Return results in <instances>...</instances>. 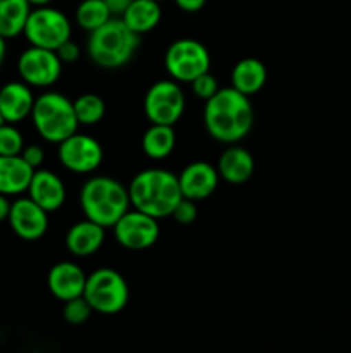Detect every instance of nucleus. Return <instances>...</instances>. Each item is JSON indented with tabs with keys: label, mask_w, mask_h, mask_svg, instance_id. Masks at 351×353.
I'll use <instances>...</instances> for the list:
<instances>
[{
	"label": "nucleus",
	"mask_w": 351,
	"mask_h": 353,
	"mask_svg": "<svg viewBox=\"0 0 351 353\" xmlns=\"http://www.w3.org/2000/svg\"><path fill=\"white\" fill-rule=\"evenodd\" d=\"M253 119L250 97L243 95L233 86L217 90L215 95L206 100L203 109L206 133L226 145L244 140L253 128Z\"/></svg>",
	"instance_id": "f257e3e1"
},
{
	"label": "nucleus",
	"mask_w": 351,
	"mask_h": 353,
	"mask_svg": "<svg viewBox=\"0 0 351 353\" xmlns=\"http://www.w3.org/2000/svg\"><path fill=\"white\" fill-rule=\"evenodd\" d=\"M131 207L155 219L171 217L172 210L182 199L179 179L174 172L160 168H150L138 172L127 186Z\"/></svg>",
	"instance_id": "f03ea898"
},
{
	"label": "nucleus",
	"mask_w": 351,
	"mask_h": 353,
	"mask_svg": "<svg viewBox=\"0 0 351 353\" xmlns=\"http://www.w3.org/2000/svg\"><path fill=\"white\" fill-rule=\"evenodd\" d=\"M79 203L86 219L105 230L112 228L131 209L127 188L109 176L89 178L79 193Z\"/></svg>",
	"instance_id": "7ed1b4c3"
},
{
	"label": "nucleus",
	"mask_w": 351,
	"mask_h": 353,
	"mask_svg": "<svg viewBox=\"0 0 351 353\" xmlns=\"http://www.w3.org/2000/svg\"><path fill=\"white\" fill-rule=\"evenodd\" d=\"M140 47V34L131 31L120 17H112L103 26L89 33L86 50L93 64L102 69L126 65Z\"/></svg>",
	"instance_id": "20e7f679"
},
{
	"label": "nucleus",
	"mask_w": 351,
	"mask_h": 353,
	"mask_svg": "<svg viewBox=\"0 0 351 353\" xmlns=\"http://www.w3.org/2000/svg\"><path fill=\"white\" fill-rule=\"evenodd\" d=\"M34 130L48 143H61L78 131L74 103L58 92H45L34 99L31 109Z\"/></svg>",
	"instance_id": "39448f33"
},
{
	"label": "nucleus",
	"mask_w": 351,
	"mask_h": 353,
	"mask_svg": "<svg viewBox=\"0 0 351 353\" xmlns=\"http://www.w3.org/2000/svg\"><path fill=\"white\" fill-rule=\"evenodd\" d=\"M83 296L88 300L93 312L116 316L123 312L129 300V286L120 272L110 268H100L86 278Z\"/></svg>",
	"instance_id": "423d86ee"
},
{
	"label": "nucleus",
	"mask_w": 351,
	"mask_h": 353,
	"mask_svg": "<svg viewBox=\"0 0 351 353\" xmlns=\"http://www.w3.org/2000/svg\"><path fill=\"white\" fill-rule=\"evenodd\" d=\"M23 34L33 47L57 50L64 41L71 40L72 26L62 10L50 6L34 7L28 16Z\"/></svg>",
	"instance_id": "0eeeda50"
},
{
	"label": "nucleus",
	"mask_w": 351,
	"mask_h": 353,
	"mask_svg": "<svg viewBox=\"0 0 351 353\" xmlns=\"http://www.w3.org/2000/svg\"><path fill=\"white\" fill-rule=\"evenodd\" d=\"M165 71L174 81L191 83L203 72L210 71V54L202 41L179 38L172 41L164 55Z\"/></svg>",
	"instance_id": "6e6552de"
},
{
	"label": "nucleus",
	"mask_w": 351,
	"mask_h": 353,
	"mask_svg": "<svg viewBox=\"0 0 351 353\" xmlns=\"http://www.w3.org/2000/svg\"><path fill=\"white\" fill-rule=\"evenodd\" d=\"M184 93L172 78L153 83L145 95V116L153 124L174 126L184 114Z\"/></svg>",
	"instance_id": "1a4fd4ad"
},
{
	"label": "nucleus",
	"mask_w": 351,
	"mask_h": 353,
	"mask_svg": "<svg viewBox=\"0 0 351 353\" xmlns=\"http://www.w3.org/2000/svg\"><path fill=\"white\" fill-rule=\"evenodd\" d=\"M62 65L64 62L58 59L57 52L33 45L17 59L21 81L30 85L31 88H48L55 85L62 74Z\"/></svg>",
	"instance_id": "9d476101"
},
{
	"label": "nucleus",
	"mask_w": 351,
	"mask_h": 353,
	"mask_svg": "<svg viewBox=\"0 0 351 353\" xmlns=\"http://www.w3.org/2000/svg\"><path fill=\"white\" fill-rule=\"evenodd\" d=\"M114 238L120 247L127 250H147L157 243L160 236L158 219L141 212V210L129 209L116 224L112 226Z\"/></svg>",
	"instance_id": "9b49d317"
},
{
	"label": "nucleus",
	"mask_w": 351,
	"mask_h": 353,
	"mask_svg": "<svg viewBox=\"0 0 351 353\" xmlns=\"http://www.w3.org/2000/svg\"><path fill=\"white\" fill-rule=\"evenodd\" d=\"M58 162L62 168L74 174H89L100 168L103 161V148L93 137L76 131L58 143Z\"/></svg>",
	"instance_id": "f8f14e48"
},
{
	"label": "nucleus",
	"mask_w": 351,
	"mask_h": 353,
	"mask_svg": "<svg viewBox=\"0 0 351 353\" xmlns=\"http://www.w3.org/2000/svg\"><path fill=\"white\" fill-rule=\"evenodd\" d=\"M10 230L21 240L34 241L40 240L48 230V212L41 209L36 202L24 196L10 203V212L7 217Z\"/></svg>",
	"instance_id": "ddd939ff"
},
{
	"label": "nucleus",
	"mask_w": 351,
	"mask_h": 353,
	"mask_svg": "<svg viewBox=\"0 0 351 353\" xmlns=\"http://www.w3.org/2000/svg\"><path fill=\"white\" fill-rule=\"evenodd\" d=\"M181 193L184 199L189 200H205L212 195L219 186V171L212 164L203 161L191 162L186 165L178 176Z\"/></svg>",
	"instance_id": "4468645a"
},
{
	"label": "nucleus",
	"mask_w": 351,
	"mask_h": 353,
	"mask_svg": "<svg viewBox=\"0 0 351 353\" xmlns=\"http://www.w3.org/2000/svg\"><path fill=\"white\" fill-rule=\"evenodd\" d=\"M28 196L47 212H55L65 202V185L55 172L48 169H34L28 186Z\"/></svg>",
	"instance_id": "2eb2a0df"
},
{
	"label": "nucleus",
	"mask_w": 351,
	"mask_h": 353,
	"mask_svg": "<svg viewBox=\"0 0 351 353\" xmlns=\"http://www.w3.org/2000/svg\"><path fill=\"white\" fill-rule=\"evenodd\" d=\"M86 278L88 276L83 272V269L78 264L64 261L55 264L48 271L47 285L55 299L61 300V302H67L76 296H83Z\"/></svg>",
	"instance_id": "dca6fc26"
},
{
	"label": "nucleus",
	"mask_w": 351,
	"mask_h": 353,
	"mask_svg": "<svg viewBox=\"0 0 351 353\" xmlns=\"http://www.w3.org/2000/svg\"><path fill=\"white\" fill-rule=\"evenodd\" d=\"M34 95L24 81H9L0 88V114L3 121L17 124L31 116Z\"/></svg>",
	"instance_id": "f3484780"
},
{
	"label": "nucleus",
	"mask_w": 351,
	"mask_h": 353,
	"mask_svg": "<svg viewBox=\"0 0 351 353\" xmlns=\"http://www.w3.org/2000/svg\"><path fill=\"white\" fill-rule=\"evenodd\" d=\"M217 171L220 178L229 185H243L255 172L253 155L246 148L236 147V143L231 145L220 154Z\"/></svg>",
	"instance_id": "a211bd4d"
},
{
	"label": "nucleus",
	"mask_w": 351,
	"mask_h": 353,
	"mask_svg": "<svg viewBox=\"0 0 351 353\" xmlns=\"http://www.w3.org/2000/svg\"><path fill=\"white\" fill-rule=\"evenodd\" d=\"M105 241V228L85 219L69 228L65 234V247L76 257H88L96 254Z\"/></svg>",
	"instance_id": "6ab92c4d"
},
{
	"label": "nucleus",
	"mask_w": 351,
	"mask_h": 353,
	"mask_svg": "<svg viewBox=\"0 0 351 353\" xmlns=\"http://www.w3.org/2000/svg\"><path fill=\"white\" fill-rule=\"evenodd\" d=\"M34 169L21 155H0V193L16 196L28 192Z\"/></svg>",
	"instance_id": "aec40b11"
},
{
	"label": "nucleus",
	"mask_w": 351,
	"mask_h": 353,
	"mask_svg": "<svg viewBox=\"0 0 351 353\" xmlns=\"http://www.w3.org/2000/svg\"><path fill=\"white\" fill-rule=\"evenodd\" d=\"M267 83V68L255 57H244L231 71V86L246 97H253Z\"/></svg>",
	"instance_id": "412c9836"
},
{
	"label": "nucleus",
	"mask_w": 351,
	"mask_h": 353,
	"mask_svg": "<svg viewBox=\"0 0 351 353\" xmlns=\"http://www.w3.org/2000/svg\"><path fill=\"white\" fill-rule=\"evenodd\" d=\"M120 19L126 23V26L136 34L150 33L151 30L158 26L162 19L160 2L157 0H133L124 10Z\"/></svg>",
	"instance_id": "4be33fe9"
},
{
	"label": "nucleus",
	"mask_w": 351,
	"mask_h": 353,
	"mask_svg": "<svg viewBox=\"0 0 351 353\" xmlns=\"http://www.w3.org/2000/svg\"><path fill=\"white\" fill-rule=\"evenodd\" d=\"M176 148V133L174 126L167 124H153L148 128L141 138V150L147 157L153 161L167 159Z\"/></svg>",
	"instance_id": "5701e85b"
},
{
	"label": "nucleus",
	"mask_w": 351,
	"mask_h": 353,
	"mask_svg": "<svg viewBox=\"0 0 351 353\" xmlns=\"http://www.w3.org/2000/svg\"><path fill=\"white\" fill-rule=\"evenodd\" d=\"M30 12L28 0H0V37L10 40L23 34Z\"/></svg>",
	"instance_id": "b1692460"
},
{
	"label": "nucleus",
	"mask_w": 351,
	"mask_h": 353,
	"mask_svg": "<svg viewBox=\"0 0 351 353\" xmlns=\"http://www.w3.org/2000/svg\"><path fill=\"white\" fill-rule=\"evenodd\" d=\"M112 17L105 0H83L76 9V23L88 33L98 30Z\"/></svg>",
	"instance_id": "393cba45"
},
{
	"label": "nucleus",
	"mask_w": 351,
	"mask_h": 353,
	"mask_svg": "<svg viewBox=\"0 0 351 353\" xmlns=\"http://www.w3.org/2000/svg\"><path fill=\"white\" fill-rule=\"evenodd\" d=\"M74 112L79 126H93L105 117V102L95 93H85L74 100Z\"/></svg>",
	"instance_id": "a878e982"
},
{
	"label": "nucleus",
	"mask_w": 351,
	"mask_h": 353,
	"mask_svg": "<svg viewBox=\"0 0 351 353\" xmlns=\"http://www.w3.org/2000/svg\"><path fill=\"white\" fill-rule=\"evenodd\" d=\"M92 314L93 309L85 296H76V299L67 300V302H64V309H62L65 323L72 324V326L85 324L92 317Z\"/></svg>",
	"instance_id": "bb28decb"
},
{
	"label": "nucleus",
	"mask_w": 351,
	"mask_h": 353,
	"mask_svg": "<svg viewBox=\"0 0 351 353\" xmlns=\"http://www.w3.org/2000/svg\"><path fill=\"white\" fill-rule=\"evenodd\" d=\"M24 148V138L16 124H0V155H21Z\"/></svg>",
	"instance_id": "cd10ccee"
},
{
	"label": "nucleus",
	"mask_w": 351,
	"mask_h": 353,
	"mask_svg": "<svg viewBox=\"0 0 351 353\" xmlns=\"http://www.w3.org/2000/svg\"><path fill=\"white\" fill-rule=\"evenodd\" d=\"M189 85H191L193 93H195V95L198 97V99L205 100V102L209 99H212V97L217 93V90L220 88L219 81H217L215 76L210 74V71H206V72H203V74H200L198 78L193 79V81L189 83Z\"/></svg>",
	"instance_id": "c85d7f7f"
},
{
	"label": "nucleus",
	"mask_w": 351,
	"mask_h": 353,
	"mask_svg": "<svg viewBox=\"0 0 351 353\" xmlns=\"http://www.w3.org/2000/svg\"><path fill=\"white\" fill-rule=\"evenodd\" d=\"M196 216H198V209H196L195 200L184 199V196L179 200V203L176 205V209L172 210L171 214V217H174V221H178L179 224L195 223Z\"/></svg>",
	"instance_id": "c756f323"
},
{
	"label": "nucleus",
	"mask_w": 351,
	"mask_h": 353,
	"mask_svg": "<svg viewBox=\"0 0 351 353\" xmlns=\"http://www.w3.org/2000/svg\"><path fill=\"white\" fill-rule=\"evenodd\" d=\"M21 157H23L33 169H40L45 161V152L40 145H28V147L24 145L23 152H21Z\"/></svg>",
	"instance_id": "7c9ffc66"
},
{
	"label": "nucleus",
	"mask_w": 351,
	"mask_h": 353,
	"mask_svg": "<svg viewBox=\"0 0 351 353\" xmlns=\"http://www.w3.org/2000/svg\"><path fill=\"white\" fill-rule=\"evenodd\" d=\"M55 52H57L58 59H61L64 64H74V62L81 57V50H79V47L72 40L64 41Z\"/></svg>",
	"instance_id": "2f4dec72"
},
{
	"label": "nucleus",
	"mask_w": 351,
	"mask_h": 353,
	"mask_svg": "<svg viewBox=\"0 0 351 353\" xmlns=\"http://www.w3.org/2000/svg\"><path fill=\"white\" fill-rule=\"evenodd\" d=\"M176 6L182 10V12H200L205 7L206 0H174Z\"/></svg>",
	"instance_id": "473e14b6"
},
{
	"label": "nucleus",
	"mask_w": 351,
	"mask_h": 353,
	"mask_svg": "<svg viewBox=\"0 0 351 353\" xmlns=\"http://www.w3.org/2000/svg\"><path fill=\"white\" fill-rule=\"evenodd\" d=\"M131 2H133V0H105L107 7H109L114 17L123 16V12L127 9V6H129Z\"/></svg>",
	"instance_id": "72a5a7b5"
},
{
	"label": "nucleus",
	"mask_w": 351,
	"mask_h": 353,
	"mask_svg": "<svg viewBox=\"0 0 351 353\" xmlns=\"http://www.w3.org/2000/svg\"><path fill=\"white\" fill-rule=\"evenodd\" d=\"M9 212H10L9 196L2 195V193H0V223L7 221V217H9Z\"/></svg>",
	"instance_id": "f704fd0d"
},
{
	"label": "nucleus",
	"mask_w": 351,
	"mask_h": 353,
	"mask_svg": "<svg viewBox=\"0 0 351 353\" xmlns=\"http://www.w3.org/2000/svg\"><path fill=\"white\" fill-rule=\"evenodd\" d=\"M6 54H7V43H6V38L0 37V68H2L3 61H6Z\"/></svg>",
	"instance_id": "c9c22d12"
},
{
	"label": "nucleus",
	"mask_w": 351,
	"mask_h": 353,
	"mask_svg": "<svg viewBox=\"0 0 351 353\" xmlns=\"http://www.w3.org/2000/svg\"><path fill=\"white\" fill-rule=\"evenodd\" d=\"M31 7H43V6H50L52 0H28Z\"/></svg>",
	"instance_id": "e433bc0d"
},
{
	"label": "nucleus",
	"mask_w": 351,
	"mask_h": 353,
	"mask_svg": "<svg viewBox=\"0 0 351 353\" xmlns=\"http://www.w3.org/2000/svg\"><path fill=\"white\" fill-rule=\"evenodd\" d=\"M2 123H6V121H3V117H2V114H0V124Z\"/></svg>",
	"instance_id": "4c0bfd02"
},
{
	"label": "nucleus",
	"mask_w": 351,
	"mask_h": 353,
	"mask_svg": "<svg viewBox=\"0 0 351 353\" xmlns=\"http://www.w3.org/2000/svg\"><path fill=\"white\" fill-rule=\"evenodd\" d=\"M157 2H162V0H157Z\"/></svg>",
	"instance_id": "58836bf2"
}]
</instances>
